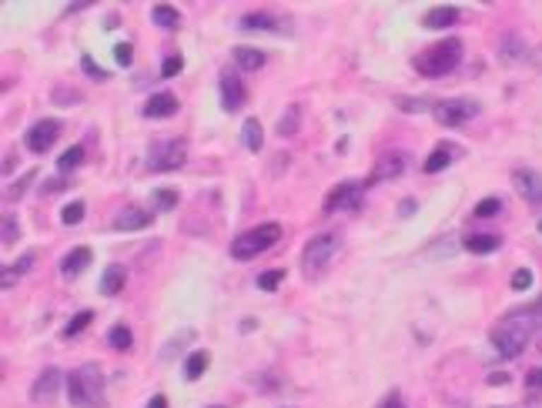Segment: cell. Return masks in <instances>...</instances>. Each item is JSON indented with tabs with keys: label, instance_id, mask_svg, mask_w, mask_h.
I'll list each match as a JSON object with an SVG mask.
<instances>
[{
	"label": "cell",
	"instance_id": "obj_4",
	"mask_svg": "<svg viewBox=\"0 0 542 408\" xmlns=\"http://www.w3.org/2000/svg\"><path fill=\"white\" fill-rule=\"evenodd\" d=\"M278 241H281V224L278 221H265V224L245 231V234H238L231 241V258L235 261H252V258L265 255L268 248H275Z\"/></svg>",
	"mask_w": 542,
	"mask_h": 408
},
{
	"label": "cell",
	"instance_id": "obj_8",
	"mask_svg": "<svg viewBox=\"0 0 542 408\" xmlns=\"http://www.w3.org/2000/svg\"><path fill=\"white\" fill-rule=\"evenodd\" d=\"M365 201V184L362 181H341L338 188H331V194L325 198V215L331 211H355Z\"/></svg>",
	"mask_w": 542,
	"mask_h": 408
},
{
	"label": "cell",
	"instance_id": "obj_23",
	"mask_svg": "<svg viewBox=\"0 0 542 408\" xmlns=\"http://www.w3.org/2000/svg\"><path fill=\"white\" fill-rule=\"evenodd\" d=\"M499 244H502V238H499V234H469L466 241H462V248H466V251H472V255H492Z\"/></svg>",
	"mask_w": 542,
	"mask_h": 408
},
{
	"label": "cell",
	"instance_id": "obj_6",
	"mask_svg": "<svg viewBox=\"0 0 542 408\" xmlns=\"http://www.w3.org/2000/svg\"><path fill=\"white\" fill-rule=\"evenodd\" d=\"M338 251V234H315L312 241L302 248V271L315 278L322 268H328V261Z\"/></svg>",
	"mask_w": 542,
	"mask_h": 408
},
{
	"label": "cell",
	"instance_id": "obj_27",
	"mask_svg": "<svg viewBox=\"0 0 542 408\" xmlns=\"http://www.w3.org/2000/svg\"><path fill=\"white\" fill-rule=\"evenodd\" d=\"M298 128H302V107L291 104L288 111H285V117L278 121V134L281 138H291V134H298Z\"/></svg>",
	"mask_w": 542,
	"mask_h": 408
},
{
	"label": "cell",
	"instance_id": "obj_14",
	"mask_svg": "<svg viewBox=\"0 0 542 408\" xmlns=\"http://www.w3.org/2000/svg\"><path fill=\"white\" fill-rule=\"evenodd\" d=\"M141 114L148 117V121H164V117L177 114V97L175 94H167V90H158V94H151V97L144 101Z\"/></svg>",
	"mask_w": 542,
	"mask_h": 408
},
{
	"label": "cell",
	"instance_id": "obj_48",
	"mask_svg": "<svg viewBox=\"0 0 542 408\" xmlns=\"http://www.w3.org/2000/svg\"><path fill=\"white\" fill-rule=\"evenodd\" d=\"M13 161H17L13 154H7V157H4V178H7V174H13Z\"/></svg>",
	"mask_w": 542,
	"mask_h": 408
},
{
	"label": "cell",
	"instance_id": "obj_49",
	"mask_svg": "<svg viewBox=\"0 0 542 408\" xmlns=\"http://www.w3.org/2000/svg\"><path fill=\"white\" fill-rule=\"evenodd\" d=\"M148 408H167V398H164V395H154L151 402H148Z\"/></svg>",
	"mask_w": 542,
	"mask_h": 408
},
{
	"label": "cell",
	"instance_id": "obj_46",
	"mask_svg": "<svg viewBox=\"0 0 542 408\" xmlns=\"http://www.w3.org/2000/svg\"><path fill=\"white\" fill-rule=\"evenodd\" d=\"M382 408H405V405H402V398H399V392H391V395L382 402Z\"/></svg>",
	"mask_w": 542,
	"mask_h": 408
},
{
	"label": "cell",
	"instance_id": "obj_19",
	"mask_svg": "<svg viewBox=\"0 0 542 408\" xmlns=\"http://www.w3.org/2000/svg\"><path fill=\"white\" fill-rule=\"evenodd\" d=\"M452 24H459V7H435L422 17V27H429V30H442Z\"/></svg>",
	"mask_w": 542,
	"mask_h": 408
},
{
	"label": "cell",
	"instance_id": "obj_45",
	"mask_svg": "<svg viewBox=\"0 0 542 408\" xmlns=\"http://www.w3.org/2000/svg\"><path fill=\"white\" fill-rule=\"evenodd\" d=\"M51 101L54 104H77V101H81V94H71V90H67V88H57V90H54V94H51Z\"/></svg>",
	"mask_w": 542,
	"mask_h": 408
},
{
	"label": "cell",
	"instance_id": "obj_15",
	"mask_svg": "<svg viewBox=\"0 0 542 408\" xmlns=\"http://www.w3.org/2000/svg\"><path fill=\"white\" fill-rule=\"evenodd\" d=\"M154 221V215L148 211V208H124L121 215H114V231H141V228H148Z\"/></svg>",
	"mask_w": 542,
	"mask_h": 408
},
{
	"label": "cell",
	"instance_id": "obj_33",
	"mask_svg": "<svg viewBox=\"0 0 542 408\" xmlns=\"http://www.w3.org/2000/svg\"><path fill=\"white\" fill-rule=\"evenodd\" d=\"M151 204L158 211H171V208H177V191L175 188H158V191L151 194Z\"/></svg>",
	"mask_w": 542,
	"mask_h": 408
},
{
	"label": "cell",
	"instance_id": "obj_39",
	"mask_svg": "<svg viewBox=\"0 0 542 408\" xmlns=\"http://www.w3.org/2000/svg\"><path fill=\"white\" fill-rule=\"evenodd\" d=\"M0 238H4V244H13L17 238H20V228H17V217L7 215L4 217V228H0Z\"/></svg>",
	"mask_w": 542,
	"mask_h": 408
},
{
	"label": "cell",
	"instance_id": "obj_29",
	"mask_svg": "<svg viewBox=\"0 0 542 408\" xmlns=\"http://www.w3.org/2000/svg\"><path fill=\"white\" fill-rule=\"evenodd\" d=\"M204 371H208V352H191L188 361H184V378L194 382V378H201Z\"/></svg>",
	"mask_w": 542,
	"mask_h": 408
},
{
	"label": "cell",
	"instance_id": "obj_52",
	"mask_svg": "<svg viewBox=\"0 0 542 408\" xmlns=\"http://www.w3.org/2000/svg\"><path fill=\"white\" fill-rule=\"evenodd\" d=\"M208 408H221V405H208Z\"/></svg>",
	"mask_w": 542,
	"mask_h": 408
},
{
	"label": "cell",
	"instance_id": "obj_21",
	"mask_svg": "<svg viewBox=\"0 0 542 408\" xmlns=\"http://www.w3.org/2000/svg\"><path fill=\"white\" fill-rule=\"evenodd\" d=\"M526 57H529V54H526L522 37H516V34L502 37V47H499V61H502V64H519V61H526Z\"/></svg>",
	"mask_w": 542,
	"mask_h": 408
},
{
	"label": "cell",
	"instance_id": "obj_18",
	"mask_svg": "<svg viewBox=\"0 0 542 408\" xmlns=\"http://www.w3.org/2000/svg\"><path fill=\"white\" fill-rule=\"evenodd\" d=\"M241 30H281V20H278L275 13L268 11H258V13H245L238 20Z\"/></svg>",
	"mask_w": 542,
	"mask_h": 408
},
{
	"label": "cell",
	"instance_id": "obj_2",
	"mask_svg": "<svg viewBox=\"0 0 542 408\" xmlns=\"http://www.w3.org/2000/svg\"><path fill=\"white\" fill-rule=\"evenodd\" d=\"M67 398L77 408H107L104 405V371L101 365H81L67 375Z\"/></svg>",
	"mask_w": 542,
	"mask_h": 408
},
{
	"label": "cell",
	"instance_id": "obj_44",
	"mask_svg": "<svg viewBox=\"0 0 542 408\" xmlns=\"http://www.w3.org/2000/svg\"><path fill=\"white\" fill-rule=\"evenodd\" d=\"M399 107L416 114V111H435V101H418V97H412V101H408V97H402V101H399Z\"/></svg>",
	"mask_w": 542,
	"mask_h": 408
},
{
	"label": "cell",
	"instance_id": "obj_43",
	"mask_svg": "<svg viewBox=\"0 0 542 408\" xmlns=\"http://www.w3.org/2000/svg\"><path fill=\"white\" fill-rule=\"evenodd\" d=\"M532 288V271L529 268H519L512 275V292H529Z\"/></svg>",
	"mask_w": 542,
	"mask_h": 408
},
{
	"label": "cell",
	"instance_id": "obj_24",
	"mask_svg": "<svg viewBox=\"0 0 542 408\" xmlns=\"http://www.w3.org/2000/svg\"><path fill=\"white\" fill-rule=\"evenodd\" d=\"M241 140H245V148L248 151H261V144H265V134H261V121L258 117H248L245 124H241Z\"/></svg>",
	"mask_w": 542,
	"mask_h": 408
},
{
	"label": "cell",
	"instance_id": "obj_17",
	"mask_svg": "<svg viewBox=\"0 0 542 408\" xmlns=\"http://www.w3.org/2000/svg\"><path fill=\"white\" fill-rule=\"evenodd\" d=\"M90 261H94V251H90V248H74V251L61 261V275H64V278H77V275L88 268Z\"/></svg>",
	"mask_w": 542,
	"mask_h": 408
},
{
	"label": "cell",
	"instance_id": "obj_40",
	"mask_svg": "<svg viewBox=\"0 0 542 408\" xmlns=\"http://www.w3.org/2000/svg\"><path fill=\"white\" fill-rule=\"evenodd\" d=\"M181 71H184V61H181V54H171V57H164L161 77H177Z\"/></svg>",
	"mask_w": 542,
	"mask_h": 408
},
{
	"label": "cell",
	"instance_id": "obj_50",
	"mask_svg": "<svg viewBox=\"0 0 542 408\" xmlns=\"http://www.w3.org/2000/svg\"><path fill=\"white\" fill-rule=\"evenodd\" d=\"M529 61H532V67H536V71H542V47H539V51H536V54H532Z\"/></svg>",
	"mask_w": 542,
	"mask_h": 408
},
{
	"label": "cell",
	"instance_id": "obj_9",
	"mask_svg": "<svg viewBox=\"0 0 542 408\" xmlns=\"http://www.w3.org/2000/svg\"><path fill=\"white\" fill-rule=\"evenodd\" d=\"M57 138H61V121H54V117H44V121H37V124H34V128L24 134V144H27V151L44 154V151H51Z\"/></svg>",
	"mask_w": 542,
	"mask_h": 408
},
{
	"label": "cell",
	"instance_id": "obj_38",
	"mask_svg": "<svg viewBox=\"0 0 542 408\" xmlns=\"http://www.w3.org/2000/svg\"><path fill=\"white\" fill-rule=\"evenodd\" d=\"M34 178H37V171H27V174L17 181V184H11V191H7V201H20V198H24V191H27V184H30Z\"/></svg>",
	"mask_w": 542,
	"mask_h": 408
},
{
	"label": "cell",
	"instance_id": "obj_7",
	"mask_svg": "<svg viewBox=\"0 0 542 408\" xmlns=\"http://www.w3.org/2000/svg\"><path fill=\"white\" fill-rule=\"evenodd\" d=\"M479 101H472V97H449V101H435L432 114L442 128H462L472 117H479Z\"/></svg>",
	"mask_w": 542,
	"mask_h": 408
},
{
	"label": "cell",
	"instance_id": "obj_28",
	"mask_svg": "<svg viewBox=\"0 0 542 408\" xmlns=\"http://www.w3.org/2000/svg\"><path fill=\"white\" fill-rule=\"evenodd\" d=\"M81 164H84V148H81V144L67 148V151L57 157V171H61V174H71V171H77Z\"/></svg>",
	"mask_w": 542,
	"mask_h": 408
},
{
	"label": "cell",
	"instance_id": "obj_30",
	"mask_svg": "<svg viewBox=\"0 0 542 408\" xmlns=\"http://www.w3.org/2000/svg\"><path fill=\"white\" fill-rule=\"evenodd\" d=\"M194 342V332H181L177 338H171V342L161 348V361H171V358H177L181 352H184V344Z\"/></svg>",
	"mask_w": 542,
	"mask_h": 408
},
{
	"label": "cell",
	"instance_id": "obj_53",
	"mask_svg": "<svg viewBox=\"0 0 542 408\" xmlns=\"http://www.w3.org/2000/svg\"><path fill=\"white\" fill-rule=\"evenodd\" d=\"M539 231H542V221H539Z\"/></svg>",
	"mask_w": 542,
	"mask_h": 408
},
{
	"label": "cell",
	"instance_id": "obj_16",
	"mask_svg": "<svg viewBox=\"0 0 542 408\" xmlns=\"http://www.w3.org/2000/svg\"><path fill=\"white\" fill-rule=\"evenodd\" d=\"M34 261H37V255H34V251H27V255H20L17 261H13L11 268L4 265V271H0V288L7 292L11 284H17V278H20V275H27V271L34 268Z\"/></svg>",
	"mask_w": 542,
	"mask_h": 408
},
{
	"label": "cell",
	"instance_id": "obj_22",
	"mask_svg": "<svg viewBox=\"0 0 542 408\" xmlns=\"http://www.w3.org/2000/svg\"><path fill=\"white\" fill-rule=\"evenodd\" d=\"M231 57H235V64H238L241 71H261V67H265V54L258 51V47H245V44H241V47L231 51Z\"/></svg>",
	"mask_w": 542,
	"mask_h": 408
},
{
	"label": "cell",
	"instance_id": "obj_13",
	"mask_svg": "<svg viewBox=\"0 0 542 408\" xmlns=\"http://www.w3.org/2000/svg\"><path fill=\"white\" fill-rule=\"evenodd\" d=\"M405 167H408V154H402V151L382 154L379 164H375V171H372V178H368V184H375V181H391V178H399Z\"/></svg>",
	"mask_w": 542,
	"mask_h": 408
},
{
	"label": "cell",
	"instance_id": "obj_41",
	"mask_svg": "<svg viewBox=\"0 0 542 408\" xmlns=\"http://www.w3.org/2000/svg\"><path fill=\"white\" fill-rule=\"evenodd\" d=\"M81 71H84V74H90L94 80H107V71H101V67H98V61H94L90 54H84V57H81Z\"/></svg>",
	"mask_w": 542,
	"mask_h": 408
},
{
	"label": "cell",
	"instance_id": "obj_12",
	"mask_svg": "<svg viewBox=\"0 0 542 408\" xmlns=\"http://www.w3.org/2000/svg\"><path fill=\"white\" fill-rule=\"evenodd\" d=\"M512 184H516L519 198H526L529 204H542V174L532 167H519L512 171Z\"/></svg>",
	"mask_w": 542,
	"mask_h": 408
},
{
	"label": "cell",
	"instance_id": "obj_32",
	"mask_svg": "<svg viewBox=\"0 0 542 408\" xmlns=\"http://www.w3.org/2000/svg\"><path fill=\"white\" fill-rule=\"evenodd\" d=\"M107 344H111L114 352H127L131 348V328L127 325H114L111 332H107Z\"/></svg>",
	"mask_w": 542,
	"mask_h": 408
},
{
	"label": "cell",
	"instance_id": "obj_36",
	"mask_svg": "<svg viewBox=\"0 0 542 408\" xmlns=\"http://www.w3.org/2000/svg\"><path fill=\"white\" fill-rule=\"evenodd\" d=\"M81 217H84V201H71L67 208L61 211V221L64 224H81Z\"/></svg>",
	"mask_w": 542,
	"mask_h": 408
},
{
	"label": "cell",
	"instance_id": "obj_25",
	"mask_svg": "<svg viewBox=\"0 0 542 408\" xmlns=\"http://www.w3.org/2000/svg\"><path fill=\"white\" fill-rule=\"evenodd\" d=\"M452 157H455L452 144H439V148L429 154V161H425V174H439V171H445V167L452 164Z\"/></svg>",
	"mask_w": 542,
	"mask_h": 408
},
{
	"label": "cell",
	"instance_id": "obj_42",
	"mask_svg": "<svg viewBox=\"0 0 542 408\" xmlns=\"http://www.w3.org/2000/svg\"><path fill=\"white\" fill-rule=\"evenodd\" d=\"M114 61H117V67H131V61H134V51H131V44H114Z\"/></svg>",
	"mask_w": 542,
	"mask_h": 408
},
{
	"label": "cell",
	"instance_id": "obj_11",
	"mask_svg": "<svg viewBox=\"0 0 542 408\" xmlns=\"http://www.w3.org/2000/svg\"><path fill=\"white\" fill-rule=\"evenodd\" d=\"M67 382L64 378V371L61 368H44L37 375V382L30 385V402H51V398H57V392H61V385Z\"/></svg>",
	"mask_w": 542,
	"mask_h": 408
},
{
	"label": "cell",
	"instance_id": "obj_37",
	"mask_svg": "<svg viewBox=\"0 0 542 408\" xmlns=\"http://www.w3.org/2000/svg\"><path fill=\"white\" fill-rule=\"evenodd\" d=\"M502 211V201L499 198H485V201L476 204V217H495Z\"/></svg>",
	"mask_w": 542,
	"mask_h": 408
},
{
	"label": "cell",
	"instance_id": "obj_26",
	"mask_svg": "<svg viewBox=\"0 0 542 408\" xmlns=\"http://www.w3.org/2000/svg\"><path fill=\"white\" fill-rule=\"evenodd\" d=\"M151 20L158 27H164V30H177L181 27V13L171 4H158V7H151Z\"/></svg>",
	"mask_w": 542,
	"mask_h": 408
},
{
	"label": "cell",
	"instance_id": "obj_51",
	"mask_svg": "<svg viewBox=\"0 0 542 408\" xmlns=\"http://www.w3.org/2000/svg\"><path fill=\"white\" fill-rule=\"evenodd\" d=\"M536 308H539V311H542V298H539V301H536Z\"/></svg>",
	"mask_w": 542,
	"mask_h": 408
},
{
	"label": "cell",
	"instance_id": "obj_1",
	"mask_svg": "<svg viewBox=\"0 0 542 408\" xmlns=\"http://www.w3.org/2000/svg\"><path fill=\"white\" fill-rule=\"evenodd\" d=\"M539 308H522V311H512V315H505L495 328H492V344H495V352L502 358H516L526 352V344H529L532 332L539 328Z\"/></svg>",
	"mask_w": 542,
	"mask_h": 408
},
{
	"label": "cell",
	"instance_id": "obj_5",
	"mask_svg": "<svg viewBox=\"0 0 542 408\" xmlns=\"http://www.w3.org/2000/svg\"><path fill=\"white\" fill-rule=\"evenodd\" d=\"M184 161H188V140L184 138H164L148 148V171H154V174L177 171Z\"/></svg>",
	"mask_w": 542,
	"mask_h": 408
},
{
	"label": "cell",
	"instance_id": "obj_3",
	"mask_svg": "<svg viewBox=\"0 0 542 408\" xmlns=\"http://www.w3.org/2000/svg\"><path fill=\"white\" fill-rule=\"evenodd\" d=\"M459 61H462V40L445 37V40H439L435 47L418 54L416 71L422 77H445V74H452L455 67H459Z\"/></svg>",
	"mask_w": 542,
	"mask_h": 408
},
{
	"label": "cell",
	"instance_id": "obj_31",
	"mask_svg": "<svg viewBox=\"0 0 542 408\" xmlns=\"http://www.w3.org/2000/svg\"><path fill=\"white\" fill-rule=\"evenodd\" d=\"M90 321H94V311H90V308H88V311H77L74 318H71L67 325H64V338H77V335L84 332V328H88Z\"/></svg>",
	"mask_w": 542,
	"mask_h": 408
},
{
	"label": "cell",
	"instance_id": "obj_35",
	"mask_svg": "<svg viewBox=\"0 0 542 408\" xmlns=\"http://www.w3.org/2000/svg\"><path fill=\"white\" fill-rule=\"evenodd\" d=\"M542 395V368H532L526 371V398H539Z\"/></svg>",
	"mask_w": 542,
	"mask_h": 408
},
{
	"label": "cell",
	"instance_id": "obj_34",
	"mask_svg": "<svg viewBox=\"0 0 542 408\" xmlns=\"http://www.w3.org/2000/svg\"><path fill=\"white\" fill-rule=\"evenodd\" d=\"M281 281H285V271H281V268H275V271H261V275H258V288H261V292H275Z\"/></svg>",
	"mask_w": 542,
	"mask_h": 408
},
{
	"label": "cell",
	"instance_id": "obj_47",
	"mask_svg": "<svg viewBox=\"0 0 542 408\" xmlns=\"http://www.w3.org/2000/svg\"><path fill=\"white\" fill-rule=\"evenodd\" d=\"M416 208H418L416 201H402V204H399V215H402V217H408V215H416Z\"/></svg>",
	"mask_w": 542,
	"mask_h": 408
},
{
	"label": "cell",
	"instance_id": "obj_20",
	"mask_svg": "<svg viewBox=\"0 0 542 408\" xmlns=\"http://www.w3.org/2000/svg\"><path fill=\"white\" fill-rule=\"evenodd\" d=\"M124 281H127L124 265H107V268H104V275H101V294L114 298V294L124 288Z\"/></svg>",
	"mask_w": 542,
	"mask_h": 408
},
{
	"label": "cell",
	"instance_id": "obj_10",
	"mask_svg": "<svg viewBox=\"0 0 542 408\" xmlns=\"http://www.w3.org/2000/svg\"><path fill=\"white\" fill-rule=\"evenodd\" d=\"M221 107H225L228 114H235V111H241V104H245V97H248V90H245V84H241V77L235 74V71H221Z\"/></svg>",
	"mask_w": 542,
	"mask_h": 408
}]
</instances>
